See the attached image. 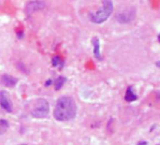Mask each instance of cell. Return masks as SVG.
<instances>
[{"label":"cell","instance_id":"obj_9","mask_svg":"<svg viewBox=\"0 0 160 145\" xmlns=\"http://www.w3.org/2000/svg\"><path fill=\"white\" fill-rule=\"evenodd\" d=\"M124 98L127 102H132L134 101L138 98V96L133 93V90H132V87H128L127 90V93H126V95H124Z\"/></svg>","mask_w":160,"mask_h":145},{"label":"cell","instance_id":"obj_2","mask_svg":"<svg viewBox=\"0 0 160 145\" xmlns=\"http://www.w3.org/2000/svg\"><path fill=\"white\" fill-rule=\"evenodd\" d=\"M113 10V0H102V6L94 14L91 15V22L95 24H102L110 16Z\"/></svg>","mask_w":160,"mask_h":145},{"label":"cell","instance_id":"obj_7","mask_svg":"<svg viewBox=\"0 0 160 145\" xmlns=\"http://www.w3.org/2000/svg\"><path fill=\"white\" fill-rule=\"evenodd\" d=\"M1 82L6 86L12 87V86H14L17 84V79L14 78V77H12V76L5 74L1 77Z\"/></svg>","mask_w":160,"mask_h":145},{"label":"cell","instance_id":"obj_3","mask_svg":"<svg viewBox=\"0 0 160 145\" xmlns=\"http://www.w3.org/2000/svg\"><path fill=\"white\" fill-rule=\"evenodd\" d=\"M49 114V103L43 98L37 99L34 102L33 108L31 109V115L34 118H45Z\"/></svg>","mask_w":160,"mask_h":145},{"label":"cell","instance_id":"obj_15","mask_svg":"<svg viewBox=\"0 0 160 145\" xmlns=\"http://www.w3.org/2000/svg\"></svg>","mask_w":160,"mask_h":145},{"label":"cell","instance_id":"obj_6","mask_svg":"<svg viewBox=\"0 0 160 145\" xmlns=\"http://www.w3.org/2000/svg\"><path fill=\"white\" fill-rule=\"evenodd\" d=\"M0 105L1 107L6 109L8 112H12V106H11V102L10 101L8 95L4 91H0Z\"/></svg>","mask_w":160,"mask_h":145},{"label":"cell","instance_id":"obj_13","mask_svg":"<svg viewBox=\"0 0 160 145\" xmlns=\"http://www.w3.org/2000/svg\"><path fill=\"white\" fill-rule=\"evenodd\" d=\"M146 144H147V142H146V141H141V142L138 143V145H146Z\"/></svg>","mask_w":160,"mask_h":145},{"label":"cell","instance_id":"obj_14","mask_svg":"<svg viewBox=\"0 0 160 145\" xmlns=\"http://www.w3.org/2000/svg\"><path fill=\"white\" fill-rule=\"evenodd\" d=\"M51 82H52V81H51V80H49V81L46 82V85H47V86H48V85H50V84H51Z\"/></svg>","mask_w":160,"mask_h":145},{"label":"cell","instance_id":"obj_10","mask_svg":"<svg viewBox=\"0 0 160 145\" xmlns=\"http://www.w3.org/2000/svg\"><path fill=\"white\" fill-rule=\"evenodd\" d=\"M9 128V123L6 120H0V135L4 134Z\"/></svg>","mask_w":160,"mask_h":145},{"label":"cell","instance_id":"obj_1","mask_svg":"<svg viewBox=\"0 0 160 145\" xmlns=\"http://www.w3.org/2000/svg\"><path fill=\"white\" fill-rule=\"evenodd\" d=\"M76 112H77V107L74 99L70 96H62L56 102L53 115L56 120L67 122L74 118Z\"/></svg>","mask_w":160,"mask_h":145},{"label":"cell","instance_id":"obj_5","mask_svg":"<svg viewBox=\"0 0 160 145\" xmlns=\"http://www.w3.org/2000/svg\"><path fill=\"white\" fill-rule=\"evenodd\" d=\"M46 4L44 1H40V0H34V1H30L27 3L25 7V13L27 16H31L35 12L42 10L45 9Z\"/></svg>","mask_w":160,"mask_h":145},{"label":"cell","instance_id":"obj_8","mask_svg":"<svg viewBox=\"0 0 160 145\" xmlns=\"http://www.w3.org/2000/svg\"><path fill=\"white\" fill-rule=\"evenodd\" d=\"M93 46H94V53H95V55L97 59H100L101 58V55H100V45H99V41L96 38H93Z\"/></svg>","mask_w":160,"mask_h":145},{"label":"cell","instance_id":"obj_12","mask_svg":"<svg viewBox=\"0 0 160 145\" xmlns=\"http://www.w3.org/2000/svg\"><path fill=\"white\" fill-rule=\"evenodd\" d=\"M53 66H54V67H57V66L62 67V66H63V62H62V60L57 56L53 57Z\"/></svg>","mask_w":160,"mask_h":145},{"label":"cell","instance_id":"obj_11","mask_svg":"<svg viewBox=\"0 0 160 145\" xmlns=\"http://www.w3.org/2000/svg\"><path fill=\"white\" fill-rule=\"evenodd\" d=\"M65 81H66L65 77H58L55 80V90H59V89L64 85Z\"/></svg>","mask_w":160,"mask_h":145},{"label":"cell","instance_id":"obj_4","mask_svg":"<svg viewBox=\"0 0 160 145\" xmlns=\"http://www.w3.org/2000/svg\"><path fill=\"white\" fill-rule=\"evenodd\" d=\"M136 17V9L133 7H124L117 13L116 19L120 24H128Z\"/></svg>","mask_w":160,"mask_h":145}]
</instances>
